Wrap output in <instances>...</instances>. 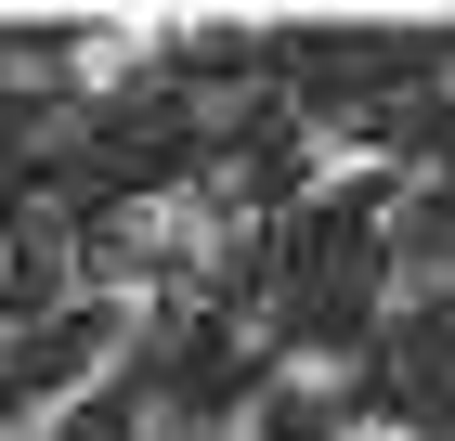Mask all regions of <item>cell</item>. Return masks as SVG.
<instances>
[{
  "instance_id": "6da1fadb",
  "label": "cell",
  "mask_w": 455,
  "mask_h": 441,
  "mask_svg": "<svg viewBox=\"0 0 455 441\" xmlns=\"http://www.w3.org/2000/svg\"><path fill=\"white\" fill-rule=\"evenodd\" d=\"M351 390V350H274V403H339Z\"/></svg>"
},
{
  "instance_id": "7a4b0ae2",
  "label": "cell",
  "mask_w": 455,
  "mask_h": 441,
  "mask_svg": "<svg viewBox=\"0 0 455 441\" xmlns=\"http://www.w3.org/2000/svg\"><path fill=\"white\" fill-rule=\"evenodd\" d=\"M131 441H196V415H182L170 390H143V403H131Z\"/></svg>"
},
{
  "instance_id": "3957f363",
  "label": "cell",
  "mask_w": 455,
  "mask_h": 441,
  "mask_svg": "<svg viewBox=\"0 0 455 441\" xmlns=\"http://www.w3.org/2000/svg\"><path fill=\"white\" fill-rule=\"evenodd\" d=\"M325 441H429V429H417V415H339Z\"/></svg>"
}]
</instances>
